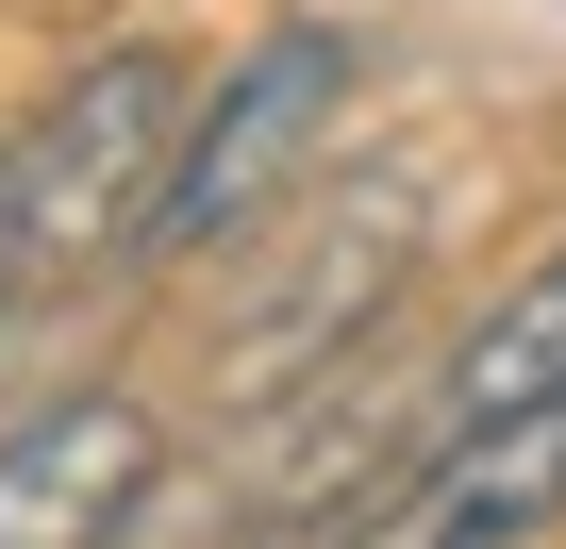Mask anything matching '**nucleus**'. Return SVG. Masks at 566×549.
<instances>
[{
	"label": "nucleus",
	"mask_w": 566,
	"mask_h": 549,
	"mask_svg": "<svg viewBox=\"0 0 566 549\" xmlns=\"http://www.w3.org/2000/svg\"><path fill=\"white\" fill-rule=\"evenodd\" d=\"M184 117H200V67L167 34H117V51H84L18 134H0V200H18V250H34V300L51 317L84 284H117V266H150Z\"/></svg>",
	"instance_id": "2"
},
{
	"label": "nucleus",
	"mask_w": 566,
	"mask_h": 549,
	"mask_svg": "<svg viewBox=\"0 0 566 549\" xmlns=\"http://www.w3.org/2000/svg\"><path fill=\"white\" fill-rule=\"evenodd\" d=\"M433 250V183L384 150V167H317L250 250H233V317H217V433L233 416H283L317 400L334 367H367V334L400 317Z\"/></svg>",
	"instance_id": "1"
},
{
	"label": "nucleus",
	"mask_w": 566,
	"mask_h": 549,
	"mask_svg": "<svg viewBox=\"0 0 566 549\" xmlns=\"http://www.w3.org/2000/svg\"><path fill=\"white\" fill-rule=\"evenodd\" d=\"M350 101H367V34H350V18H266V34L200 84V117H184V167H167V233H150V266H217V250H250L283 200L334 167Z\"/></svg>",
	"instance_id": "3"
},
{
	"label": "nucleus",
	"mask_w": 566,
	"mask_h": 549,
	"mask_svg": "<svg viewBox=\"0 0 566 549\" xmlns=\"http://www.w3.org/2000/svg\"><path fill=\"white\" fill-rule=\"evenodd\" d=\"M516 549V532H566V383L516 400L500 433H450L400 499H384V549Z\"/></svg>",
	"instance_id": "5"
},
{
	"label": "nucleus",
	"mask_w": 566,
	"mask_h": 549,
	"mask_svg": "<svg viewBox=\"0 0 566 549\" xmlns=\"http://www.w3.org/2000/svg\"><path fill=\"white\" fill-rule=\"evenodd\" d=\"M549 383H566V250H533L516 284L417 367V433H433V450H450V433H500V416L549 400ZM433 450H417V466H433Z\"/></svg>",
	"instance_id": "6"
},
{
	"label": "nucleus",
	"mask_w": 566,
	"mask_h": 549,
	"mask_svg": "<svg viewBox=\"0 0 566 549\" xmlns=\"http://www.w3.org/2000/svg\"><path fill=\"white\" fill-rule=\"evenodd\" d=\"M34 317H51V300H34V250H18V200H0V350H18Z\"/></svg>",
	"instance_id": "7"
},
{
	"label": "nucleus",
	"mask_w": 566,
	"mask_h": 549,
	"mask_svg": "<svg viewBox=\"0 0 566 549\" xmlns=\"http://www.w3.org/2000/svg\"><path fill=\"white\" fill-rule=\"evenodd\" d=\"M184 499V416L134 383H67L34 416H0V549H101Z\"/></svg>",
	"instance_id": "4"
}]
</instances>
